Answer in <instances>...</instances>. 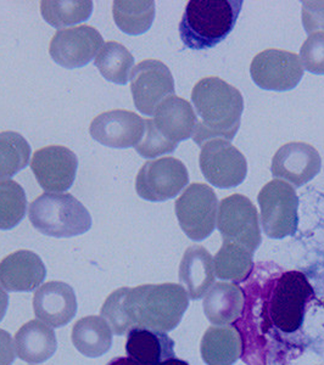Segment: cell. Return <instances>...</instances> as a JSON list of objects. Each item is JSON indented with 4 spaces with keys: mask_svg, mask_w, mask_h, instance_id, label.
<instances>
[{
    "mask_svg": "<svg viewBox=\"0 0 324 365\" xmlns=\"http://www.w3.org/2000/svg\"><path fill=\"white\" fill-rule=\"evenodd\" d=\"M104 46L103 36L91 26L58 31L51 39L49 53L55 63L65 68H79L92 61Z\"/></svg>",
    "mask_w": 324,
    "mask_h": 365,
    "instance_id": "4fadbf2b",
    "label": "cell"
},
{
    "mask_svg": "<svg viewBox=\"0 0 324 365\" xmlns=\"http://www.w3.org/2000/svg\"><path fill=\"white\" fill-rule=\"evenodd\" d=\"M106 365H139L138 363L131 359L128 357H117L113 358L111 361H108Z\"/></svg>",
    "mask_w": 324,
    "mask_h": 365,
    "instance_id": "8d00e7d4",
    "label": "cell"
},
{
    "mask_svg": "<svg viewBox=\"0 0 324 365\" xmlns=\"http://www.w3.org/2000/svg\"><path fill=\"white\" fill-rule=\"evenodd\" d=\"M29 218L48 237H77L92 228L91 213L71 194H43L29 205Z\"/></svg>",
    "mask_w": 324,
    "mask_h": 365,
    "instance_id": "277c9868",
    "label": "cell"
},
{
    "mask_svg": "<svg viewBox=\"0 0 324 365\" xmlns=\"http://www.w3.org/2000/svg\"><path fill=\"white\" fill-rule=\"evenodd\" d=\"M46 277L42 258L32 251H16L0 262V282L10 292L34 291Z\"/></svg>",
    "mask_w": 324,
    "mask_h": 365,
    "instance_id": "ac0fdd59",
    "label": "cell"
},
{
    "mask_svg": "<svg viewBox=\"0 0 324 365\" xmlns=\"http://www.w3.org/2000/svg\"><path fill=\"white\" fill-rule=\"evenodd\" d=\"M9 307V296L6 292H5L4 289L0 287V322L4 319L5 314H6V311H8Z\"/></svg>",
    "mask_w": 324,
    "mask_h": 365,
    "instance_id": "d590c367",
    "label": "cell"
},
{
    "mask_svg": "<svg viewBox=\"0 0 324 365\" xmlns=\"http://www.w3.org/2000/svg\"><path fill=\"white\" fill-rule=\"evenodd\" d=\"M191 103L199 117L191 137L198 145L211 139L233 140L244 111V99L237 88L218 77H206L193 88Z\"/></svg>",
    "mask_w": 324,
    "mask_h": 365,
    "instance_id": "7a4b0ae2",
    "label": "cell"
},
{
    "mask_svg": "<svg viewBox=\"0 0 324 365\" xmlns=\"http://www.w3.org/2000/svg\"><path fill=\"white\" fill-rule=\"evenodd\" d=\"M154 123L168 140L176 144L193 137L196 130V111L187 100L168 96L158 105L154 113Z\"/></svg>",
    "mask_w": 324,
    "mask_h": 365,
    "instance_id": "44dd1931",
    "label": "cell"
},
{
    "mask_svg": "<svg viewBox=\"0 0 324 365\" xmlns=\"http://www.w3.org/2000/svg\"><path fill=\"white\" fill-rule=\"evenodd\" d=\"M243 308L244 294L236 284L216 282L205 294V316L216 327L234 323L241 316Z\"/></svg>",
    "mask_w": 324,
    "mask_h": 365,
    "instance_id": "603a6c76",
    "label": "cell"
},
{
    "mask_svg": "<svg viewBox=\"0 0 324 365\" xmlns=\"http://www.w3.org/2000/svg\"><path fill=\"white\" fill-rule=\"evenodd\" d=\"M189 307V296L182 285L149 284L121 287L105 301L100 314L117 336L136 327L168 332L178 327Z\"/></svg>",
    "mask_w": 324,
    "mask_h": 365,
    "instance_id": "6da1fadb",
    "label": "cell"
},
{
    "mask_svg": "<svg viewBox=\"0 0 324 365\" xmlns=\"http://www.w3.org/2000/svg\"><path fill=\"white\" fill-rule=\"evenodd\" d=\"M250 75L265 91L294 89L303 78V67L298 55L280 49H267L255 56Z\"/></svg>",
    "mask_w": 324,
    "mask_h": 365,
    "instance_id": "7c38bea8",
    "label": "cell"
},
{
    "mask_svg": "<svg viewBox=\"0 0 324 365\" xmlns=\"http://www.w3.org/2000/svg\"><path fill=\"white\" fill-rule=\"evenodd\" d=\"M31 158L29 141L16 132L0 133V180L13 178L27 167Z\"/></svg>",
    "mask_w": 324,
    "mask_h": 365,
    "instance_id": "f546056e",
    "label": "cell"
},
{
    "mask_svg": "<svg viewBox=\"0 0 324 365\" xmlns=\"http://www.w3.org/2000/svg\"><path fill=\"white\" fill-rule=\"evenodd\" d=\"M158 365H189V363L175 357L171 358V359H167V361H162V363H160Z\"/></svg>",
    "mask_w": 324,
    "mask_h": 365,
    "instance_id": "74e56055",
    "label": "cell"
},
{
    "mask_svg": "<svg viewBox=\"0 0 324 365\" xmlns=\"http://www.w3.org/2000/svg\"><path fill=\"white\" fill-rule=\"evenodd\" d=\"M94 65L106 81L125 86L132 73L134 58L120 43L106 42L96 55Z\"/></svg>",
    "mask_w": 324,
    "mask_h": 365,
    "instance_id": "83f0119b",
    "label": "cell"
},
{
    "mask_svg": "<svg viewBox=\"0 0 324 365\" xmlns=\"http://www.w3.org/2000/svg\"><path fill=\"white\" fill-rule=\"evenodd\" d=\"M178 144L168 140L163 134L156 128L154 120H146V132L141 143L136 146L138 154L141 158H154L161 155L170 154L177 149Z\"/></svg>",
    "mask_w": 324,
    "mask_h": 365,
    "instance_id": "1f68e13d",
    "label": "cell"
},
{
    "mask_svg": "<svg viewBox=\"0 0 324 365\" xmlns=\"http://www.w3.org/2000/svg\"><path fill=\"white\" fill-rule=\"evenodd\" d=\"M175 208L181 228L193 241L205 240L216 228L218 201L208 184H191L176 201Z\"/></svg>",
    "mask_w": 324,
    "mask_h": 365,
    "instance_id": "52a82bcc",
    "label": "cell"
},
{
    "mask_svg": "<svg viewBox=\"0 0 324 365\" xmlns=\"http://www.w3.org/2000/svg\"><path fill=\"white\" fill-rule=\"evenodd\" d=\"M300 58L305 70L315 75H324V32L308 36L300 49Z\"/></svg>",
    "mask_w": 324,
    "mask_h": 365,
    "instance_id": "d6a6232c",
    "label": "cell"
},
{
    "mask_svg": "<svg viewBox=\"0 0 324 365\" xmlns=\"http://www.w3.org/2000/svg\"><path fill=\"white\" fill-rule=\"evenodd\" d=\"M253 255L244 246L223 240L213 259L217 278L234 282L245 280L254 268Z\"/></svg>",
    "mask_w": 324,
    "mask_h": 365,
    "instance_id": "4316f807",
    "label": "cell"
},
{
    "mask_svg": "<svg viewBox=\"0 0 324 365\" xmlns=\"http://www.w3.org/2000/svg\"><path fill=\"white\" fill-rule=\"evenodd\" d=\"M41 13L51 27L63 29L87 21L93 13V3L87 0H44L41 3Z\"/></svg>",
    "mask_w": 324,
    "mask_h": 365,
    "instance_id": "f1b7e54d",
    "label": "cell"
},
{
    "mask_svg": "<svg viewBox=\"0 0 324 365\" xmlns=\"http://www.w3.org/2000/svg\"><path fill=\"white\" fill-rule=\"evenodd\" d=\"M31 168L43 190L61 192L75 182L79 161L75 153L65 146L50 145L34 153Z\"/></svg>",
    "mask_w": 324,
    "mask_h": 365,
    "instance_id": "5bb4252c",
    "label": "cell"
},
{
    "mask_svg": "<svg viewBox=\"0 0 324 365\" xmlns=\"http://www.w3.org/2000/svg\"><path fill=\"white\" fill-rule=\"evenodd\" d=\"M117 27L129 36L146 34L155 19V3L151 0H117L113 5Z\"/></svg>",
    "mask_w": 324,
    "mask_h": 365,
    "instance_id": "484cf974",
    "label": "cell"
},
{
    "mask_svg": "<svg viewBox=\"0 0 324 365\" xmlns=\"http://www.w3.org/2000/svg\"><path fill=\"white\" fill-rule=\"evenodd\" d=\"M27 199L24 187L14 180L0 182V230L14 229L25 218Z\"/></svg>",
    "mask_w": 324,
    "mask_h": 365,
    "instance_id": "4dcf8cb0",
    "label": "cell"
},
{
    "mask_svg": "<svg viewBox=\"0 0 324 365\" xmlns=\"http://www.w3.org/2000/svg\"><path fill=\"white\" fill-rule=\"evenodd\" d=\"M303 24L308 34L324 31V1H303Z\"/></svg>",
    "mask_w": 324,
    "mask_h": 365,
    "instance_id": "836d02e7",
    "label": "cell"
},
{
    "mask_svg": "<svg viewBox=\"0 0 324 365\" xmlns=\"http://www.w3.org/2000/svg\"><path fill=\"white\" fill-rule=\"evenodd\" d=\"M216 279L215 261L203 246H191L179 266V282L191 299L204 297Z\"/></svg>",
    "mask_w": 324,
    "mask_h": 365,
    "instance_id": "ffe728a7",
    "label": "cell"
},
{
    "mask_svg": "<svg viewBox=\"0 0 324 365\" xmlns=\"http://www.w3.org/2000/svg\"><path fill=\"white\" fill-rule=\"evenodd\" d=\"M200 352L208 365H233L243 354L241 332L229 325L211 327L205 331Z\"/></svg>",
    "mask_w": 324,
    "mask_h": 365,
    "instance_id": "cb8c5ba5",
    "label": "cell"
},
{
    "mask_svg": "<svg viewBox=\"0 0 324 365\" xmlns=\"http://www.w3.org/2000/svg\"><path fill=\"white\" fill-rule=\"evenodd\" d=\"M315 291L305 274L291 270L282 274L275 282L270 299V318L275 328L291 334L303 327L308 303Z\"/></svg>",
    "mask_w": 324,
    "mask_h": 365,
    "instance_id": "5b68a950",
    "label": "cell"
},
{
    "mask_svg": "<svg viewBox=\"0 0 324 365\" xmlns=\"http://www.w3.org/2000/svg\"><path fill=\"white\" fill-rule=\"evenodd\" d=\"M77 308L75 291L66 282H46L34 294V314L53 328L66 327L75 318Z\"/></svg>",
    "mask_w": 324,
    "mask_h": 365,
    "instance_id": "e0dca14e",
    "label": "cell"
},
{
    "mask_svg": "<svg viewBox=\"0 0 324 365\" xmlns=\"http://www.w3.org/2000/svg\"><path fill=\"white\" fill-rule=\"evenodd\" d=\"M89 132L94 140L108 148H136L146 132V120L131 111L113 110L96 116Z\"/></svg>",
    "mask_w": 324,
    "mask_h": 365,
    "instance_id": "9a60e30c",
    "label": "cell"
},
{
    "mask_svg": "<svg viewBox=\"0 0 324 365\" xmlns=\"http://www.w3.org/2000/svg\"><path fill=\"white\" fill-rule=\"evenodd\" d=\"M217 228L223 240L244 246L254 253L261 245L258 210L246 196L234 194L221 201Z\"/></svg>",
    "mask_w": 324,
    "mask_h": 365,
    "instance_id": "ba28073f",
    "label": "cell"
},
{
    "mask_svg": "<svg viewBox=\"0 0 324 365\" xmlns=\"http://www.w3.org/2000/svg\"><path fill=\"white\" fill-rule=\"evenodd\" d=\"M131 91L138 111L154 116L158 105L175 96V79L165 63L149 58L134 67L131 73Z\"/></svg>",
    "mask_w": 324,
    "mask_h": 365,
    "instance_id": "8fae6325",
    "label": "cell"
},
{
    "mask_svg": "<svg viewBox=\"0 0 324 365\" xmlns=\"http://www.w3.org/2000/svg\"><path fill=\"white\" fill-rule=\"evenodd\" d=\"M189 182L187 167L175 158L148 161L138 172L136 190L141 199L162 202L178 195Z\"/></svg>",
    "mask_w": 324,
    "mask_h": 365,
    "instance_id": "30bf717a",
    "label": "cell"
},
{
    "mask_svg": "<svg viewBox=\"0 0 324 365\" xmlns=\"http://www.w3.org/2000/svg\"><path fill=\"white\" fill-rule=\"evenodd\" d=\"M241 0H191L179 24L184 46L193 50L210 49L228 37L241 11Z\"/></svg>",
    "mask_w": 324,
    "mask_h": 365,
    "instance_id": "3957f363",
    "label": "cell"
},
{
    "mask_svg": "<svg viewBox=\"0 0 324 365\" xmlns=\"http://www.w3.org/2000/svg\"><path fill=\"white\" fill-rule=\"evenodd\" d=\"M16 356L21 361L38 364L54 356L58 340L54 330L39 320L26 323L15 335Z\"/></svg>",
    "mask_w": 324,
    "mask_h": 365,
    "instance_id": "7402d4cb",
    "label": "cell"
},
{
    "mask_svg": "<svg viewBox=\"0 0 324 365\" xmlns=\"http://www.w3.org/2000/svg\"><path fill=\"white\" fill-rule=\"evenodd\" d=\"M200 170L213 187L232 189L248 175V162L236 146L225 139H211L201 146Z\"/></svg>",
    "mask_w": 324,
    "mask_h": 365,
    "instance_id": "9c48e42d",
    "label": "cell"
},
{
    "mask_svg": "<svg viewBox=\"0 0 324 365\" xmlns=\"http://www.w3.org/2000/svg\"><path fill=\"white\" fill-rule=\"evenodd\" d=\"M72 344L86 357H101L111 349L113 332L104 318L86 317L72 329Z\"/></svg>",
    "mask_w": 324,
    "mask_h": 365,
    "instance_id": "d4e9b609",
    "label": "cell"
},
{
    "mask_svg": "<svg viewBox=\"0 0 324 365\" xmlns=\"http://www.w3.org/2000/svg\"><path fill=\"white\" fill-rule=\"evenodd\" d=\"M263 232L270 239L295 234L299 225V199L295 189L283 180H272L258 194Z\"/></svg>",
    "mask_w": 324,
    "mask_h": 365,
    "instance_id": "8992f818",
    "label": "cell"
},
{
    "mask_svg": "<svg viewBox=\"0 0 324 365\" xmlns=\"http://www.w3.org/2000/svg\"><path fill=\"white\" fill-rule=\"evenodd\" d=\"M322 158L313 146L303 141L283 145L272 160V175L295 187H303L320 173Z\"/></svg>",
    "mask_w": 324,
    "mask_h": 365,
    "instance_id": "2e32d148",
    "label": "cell"
},
{
    "mask_svg": "<svg viewBox=\"0 0 324 365\" xmlns=\"http://www.w3.org/2000/svg\"><path fill=\"white\" fill-rule=\"evenodd\" d=\"M126 353L139 365H158L175 358V341L166 332L151 329H131L127 334Z\"/></svg>",
    "mask_w": 324,
    "mask_h": 365,
    "instance_id": "d6986e66",
    "label": "cell"
},
{
    "mask_svg": "<svg viewBox=\"0 0 324 365\" xmlns=\"http://www.w3.org/2000/svg\"><path fill=\"white\" fill-rule=\"evenodd\" d=\"M16 358L11 335L0 329V365H11Z\"/></svg>",
    "mask_w": 324,
    "mask_h": 365,
    "instance_id": "e575fe53",
    "label": "cell"
}]
</instances>
